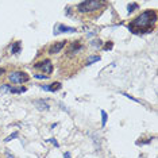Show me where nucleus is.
Masks as SVG:
<instances>
[{
	"label": "nucleus",
	"mask_w": 158,
	"mask_h": 158,
	"mask_svg": "<svg viewBox=\"0 0 158 158\" xmlns=\"http://www.w3.org/2000/svg\"><path fill=\"white\" fill-rule=\"evenodd\" d=\"M157 22V12L154 10H147V11L142 12L138 18L131 20L128 24L131 33H150L154 28Z\"/></svg>",
	"instance_id": "1"
},
{
	"label": "nucleus",
	"mask_w": 158,
	"mask_h": 158,
	"mask_svg": "<svg viewBox=\"0 0 158 158\" xmlns=\"http://www.w3.org/2000/svg\"><path fill=\"white\" fill-rule=\"evenodd\" d=\"M106 3L103 2H82L81 4H78V12L81 14H88L93 12L95 10H102Z\"/></svg>",
	"instance_id": "2"
},
{
	"label": "nucleus",
	"mask_w": 158,
	"mask_h": 158,
	"mask_svg": "<svg viewBox=\"0 0 158 158\" xmlns=\"http://www.w3.org/2000/svg\"><path fill=\"white\" fill-rule=\"evenodd\" d=\"M8 78L14 84H23V82L28 81V74L24 72H14V73L8 74Z\"/></svg>",
	"instance_id": "3"
},
{
	"label": "nucleus",
	"mask_w": 158,
	"mask_h": 158,
	"mask_svg": "<svg viewBox=\"0 0 158 158\" xmlns=\"http://www.w3.org/2000/svg\"><path fill=\"white\" fill-rule=\"evenodd\" d=\"M34 68H37V69H41L46 76H50V73L53 72V64L50 60H44L41 61V62H37L34 65Z\"/></svg>",
	"instance_id": "4"
},
{
	"label": "nucleus",
	"mask_w": 158,
	"mask_h": 158,
	"mask_svg": "<svg viewBox=\"0 0 158 158\" xmlns=\"http://www.w3.org/2000/svg\"><path fill=\"white\" fill-rule=\"evenodd\" d=\"M66 42L68 41H61V42H57V44H54L53 46H50V48H49V53H50V54H57V53H60V50L66 45Z\"/></svg>",
	"instance_id": "5"
},
{
	"label": "nucleus",
	"mask_w": 158,
	"mask_h": 158,
	"mask_svg": "<svg viewBox=\"0 0 158 158\" xmlns=\"http://www.w3.org/2000/svg\"><path fill=\"white\" fill-rule=\"evenodd\" d=\"M73 33V31H76V28L74 27H68V26H64V24H60V26L56 27V31L54 34H58V33Z\"/></svg>",
	"instance_id": "6"
},
{
	"label": "nucleus",
	"mask_w": 158,
	"mask_h": 158,
	"mask_svg": "<svg viewBox=\"0 0 158 158\" xmlns=\"http://www.w3.org/2000/svg\"><path fill=\"white\" fill-rule=\"evenodd\" d=\"M34 104L37 106V108L39 111H48L50 108L49 103L46 102V100H38V102H34Z\"/></svg>",
	"instance_id": "7"
},
{
	"label": "nucleus",
	"mask_w": 158,
	"mask_h": 158,
	"mask_svg": "<svg viewBox=\"0 0 158 158\" xmlns=\"http://www.w3.org/2000/svg\"><path fill=\"white\" fill-rule=\"evenodd\" d=\"M60 88H61L60 82H53V84L49 85V87H46V85H42V89H45V91H49V92H56V91H58Z\"/></svg>",
	"instance_id": "8"
},
{
	"label": "nucleus",
	"mask_w": 158,
	"mask_h": 158,
	"mask_svg": "<svg viewBox=\"0 0 158 158\" xmlns=\"http://www.w3.org/2000/svg\"><path fill=\"white\" fill-rule=\"evenodd\" d=\"M20 48H22V45H20V42H15V44L12 45V53L14 54H16V53L20 52Z\"/></svg>",
	"instance_id": "9"
},
{
	"label": "nucleus",
	"mask_w": 158,
	"mask_h": 158,
	"mask_svg": "<svg viewBox=\"0 0 158 158\" xmlns=\"http://www.w3.org/2000/svg\"><path fill=\"white\" fill-rule=\"evenodd\" d=\"M102 118H103V119H102V126L104 127L106 123H107V112H106V111H103V110H102Z\"/></svg>",
	"instance_id": "10"
},
{
	"label": "nucleus",
	"mask_w": 158,
	"mask_h": 158,
	"mask_svg": "<svg viewBox=\"0 0 158 158\" xmlns=\"http://www.w3.org/2000/svg\"><path fill=\"white\" fill-rule=\"evenodd\" d=\"M127 8H128V12H132V11H134V10H136V8H138V4H136V3H131V4H128V7H127Z\"/></svg>",
	"instance_id": "11"
},
{
	"label": "nucleus",
	"mask_w": 158,
	"mask_h": 158,
	"mask_svg": "<svg viewBox=\"0 0 158 158\" xmlns=\"http://www.w3.org/2000/svg\"><path fill=\"white\" fill-rule=\"evenodd\" d=\"M14 138H18V132H12V134L10 135V136H7L4 141H6V142H10V141H12Z\"/></svg>",
	"instance_id": "12"
},
{
	"label": "nucleus",
	"mask_w": 158,
	"mask_h": 158,
	"mask_svg": "<svg viewBox=\"0 0 158 158\" xmlns=\"http://www.w3.org/2000/svg\"><path fill=\"white\" fill-rule=\"evenodd\" d=\"M34 77L35 78H39V80H48V78L50 77V76H46V74H34Z\"/></svg>",
	"instance_id": "13"
},
{
	"label": "nucleus",
	"mask_w": 158,
	"mask_h": 158,
	"mask_svg": "<svg viewBox=\"0 0 158 158\" xmlns=\"http://www.w3.org/2000/svg\"><path fill=\"white\" fill-rule=\"evenodd\" d=\"M99 60H100V57H99V56H95V57H91L88 62H89V64H91V62H96V61H99Z\"/></svg>",
	"instance_id": "14"
},
{
	"label": "nucleus",
	"mask_w": 158,
	"mask_h": 158,
	"mask_svg": "<svg viewBox=\"0 0 158 158\" xmlns=\"http://www.w3.org/2000/svg\"><path fill=\"white\" fill-rule=\"evenodd\" d=\"M4 73H6V69H4V68H0V77H2Z\"/></svg>",
	"instance_id": "15"
},
{
	"label": "nucleus",
	"mask_w": 158,
	"mask_h": 158,
	"mask_svg": "<svg viewBox=\"0 0 158 158\" xmlns=\"http://www.w3.org/2000/svg\"><path fill=\"white\" fill-rule=\"evenodd\" d=\"M70 157V153H65V158H69Z\"/></svg>",
	"instance_id": "16"
}]
</instances>
